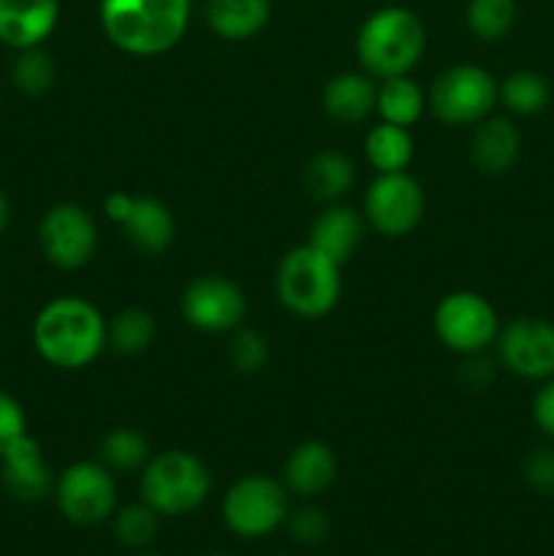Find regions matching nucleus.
<instances>
[{"mask_svg":"<svg viewBox=\"0 0 554 556\" xmlns=\"http://www.w3.org/2000/svg\"><path fill=\"white\" fill-rule=\"evenodd\" d=\"M228 358H231L234 369H239L244 375H253L259 369H264V364L269 362V345H266V340L259 331L242 329L228 342Z\"/></svg>","mask_w":554,"mask_h":556,"instance_id":"nucleus-31","label":"nucleus"},{"mask_svg":"<svg viewBox=\"0 0 554 556\" xmlns=\"http://www.w3.org/2000/svg\"><path fill=\"white\" fill-rule=\"evenodd\" d=\"M212 476L199 456L166 451L152 456L141 470V500L158 516L193 514L210 497Z\"/></svg>","mask_w":554,"mask_h":556,"instance_id":"nucleus-4","label":"nucleus"},{"mask_svg":"<svg viewBox=\"0 0 554 556\" xmlns=\"http://www.w3.org/2000/svg\"><path fill=\"white\" fill-rule=\"evenodd\" d=\"M521 152V134L511 119L492 117L476 125L470 141V161L483 174H505L514 168Z\"/></svg>","mask_w":554,"mask_h":556,"instance_id":"nucleus-16","label":"nucleus"},{"mask_svg":"<svg viewBox=\"0 0 554 556\" xmlns=\"http://www.w3.org/2000/svg\"><path fill=\"white\" fill-rule=\"evenodd\" d=\"M155 532L158 514L144 503V500L119 510L117 521H114V535H117V541L128 548H144L147 543H152Z\"/></svg>","mask_w":554,"mask_h":556,"instance_id":"nucleus-30","label":"nucleus"},{"mask_svg":"<svg viewBox=\"0 0 554 556\" xmlns=\"http://www.w3.org/2000/svg\"><path fill=\"white\" fill-rule=\"evenodd\" d=\"M54 497L58 508L71 525L92 527L101 525L106 516H112L117 503V489L106 465L98 462H76L65 467L63 476L54 483Z\"/></svg>","mask_w":554,"mask_h":556,"instance_id":"nucleus-9","label":"nucleus"},{"mask_svg":"<svg viewBox=\"0 0 554 556\" xmlns=\"http://www.w3.org/2000/svg\"><path fill=\"white\" fill-rule=\"evenodd\" d=\"M337 476L335 451L320 440H307L297 445L286 462V486L302 497H315L326 492Z\"/></svg>","mask_w":554,"mask_h":556,"instance_id":"nucleus-18","label":"nucleus"},{"mask_svg":"<svg viewBox=\"0 0 554 556\" xmlns=\"http://www.w3.org/2000/svg\"><path fill=\"white\" fill-rule=\"evenodd\" d=\"M0 476L11 497L22 503H38L52 492V470H49L43 451L30 434L16 440L3 456H0Z\"/></svg>","mask_w":554,"mask_h":556,"instance_id":"nucleus-15","label":"nucleus"},{"mask_svg":"<svg viewBox=\"0 0 554 556\" xmlns=\"http://www.w3.org/2000/svg\"><path fill=\"white\" fill-rule=\"evenodd\" d=\"M286 489L269 476H244L223 497V521L239 538H266L286 521Z\"/></svg>","mask_w":554,"mask_h":556,"instance_id":"nucleus-7","label":"nucleus"},{"mask_svg":"<svg viewBox=\"0 0 554 556\" xmlns=\"http://www.w3.org/2000/svg\"><path fill=\"white\" fill-rule=\"evenodd\" d=\"M9 220H11V206H9V199H5V193L0 190V233L9 228Z\"/></svg>","mask_w":554,"mask_h":556,"instance_id":"nucleus-37","label":"nucleus"},{"mask_svg":"<svg viewBox=\"0 0 554 556\" xmlns=\"http://www.w3.org/2000/svg\"><path fill=\"white\" fill-rule=\"evenodd\" d=\"M33 342L52 367L81 369L106 345V320L87 299L60 296L36 315Z\"/></svg>","mask_w":554,"mask_h":556,"instance_id":"nucleus-1","label":"nucleus"},{"mask_svg":"<svg viewBox=\"0 0 554 556\" xmlns=\"http://www.w3.org/2000/svg\"><path fill=\"white\" fill-rule=\"evenodd\" d=\"M190 20V0H101L109 41L128 54H163L177 47Z\"/></svg>","mask_w":554,"mask_h":556,"instance_id":"nucleus-2","label":"nucleus"},{"mask_svg":"<svg viewBox=\"0 0 554 556\" xmlns=\"http://www.w3.org/2000/svg\"><path fill=\"white\" fill-rule=\"evenodd\" d=\"M525 481L532 492L554 494V451L536 448L525 459Z\"/></svg>","mask_w":554,"mask_h":556,"instance_id":"nucleus-33","label":"nucleus"},{"mask_svg":"<svg viewBox=\"0 0 554 556\" xmlns=\"http://www.w3.org/2000/svg\"><path fill=\"white\" fill-rule=\"evenodd\" d=\"M244 309L248 304H244L239 286L221 275L196 277L182 293L185 320L193 329L212 331V334L239 329V324L244 320Z\"/></svg>","mask_w":554,"mask_h":556,"instance_id":"nucleus-12","label":"nucleus"},{"mask_svg":"<svg viewBox=\"0 0 554 556\" xmlns=\"http://www.w3.org/2000/svg\"><path fill=\"white\" fill-rule=\"evenodd\" d=\"M362 237L364 220L351 206H329V210L320 212L313 220L307 244L342 266L356 253Z\"/></svg>","mask_w":554,"mask_h":556,"instance_id":"nucleus-17","label":"nucleus"},{"mask_svg":"<svg viewBox=\"0 0 554 556\" xmlns=\"http://www.w3.org/2000/svg\"><path fill=\"white\" fill-rule=\"evenodd\" d=\"M435 331L440 342L462 356H478L500 334V320L492 304L473 291H454L435 309Z\"/></svg>","mask_w":554,"mask_h":556,"instance_id":"nucleus-8","label":"nucleus"},{"mask_svg":"<svg viewBox=\"0 0 554 556\" xmlns=\"http://www.w3.org/2000/svg\"><path fill=\"white\" fill-rule=\"evenodd\" d=\"M141 556H161V554H141Z\"/></svg>","mask_w":554,"mask_h":556,"instance_id":"nucleus-39","label":"nucleus"},{"mask_svg":"<svg viewBox=\"0 0 554 556\" xmlns=\"http://www.w3.org/2000/svg\"><path fill=\"white\" fill-rule=\"evenodd\" d=\"M155 340V320L144 309H125L106 326V342L117 353H141Z\"/></svg>","mask_w":554,"mask_h":556,"instance_id":"nucleus-27","label":"nucleus"},{"mask_svg":"<svg viewBox=\"0 0 554 556\" xmlns=\"http://www.w3.org/2000/svg\"><path fill=\"white\" fill-rule=\"evenodd\" d=\"M329 532V519L320 508H302L291 516V535L299 543H320Z\"/></svg>","mask_w":554,"mask_h":556,"instance_id":"nucleus-34","label":"nucleus"},{"mask_svg":"<svg viewBox=\"0 0 554 556\" xmlns=\"http://www.w3.org/2000/svg\"><path fill=\"white\" fill-rule=\"evenodd\" d=\"M427 30L411 9L386 5L367 16L356 36V58L369 76H402L421 60Z\"/></svg>","mask_w":554,"mask_h":556,"instance_id":"nucleus-3","label":"nucleus"},{"mask_svg":"<svg viewBox=\"0 0 554 556\" xmlns=\"http://www.w3.org/2000/svg\"><path fill=\"white\" fill-rule=\"evenodd\" d=\"M353 179L356 172L351 157L335 150L318 152L304 168V188L315 201H337L351 190Z\"/></svg>","mask_w":554,"mask_h":556,"instance_id":"nucleus-23","label":"nucleus"},{"mask_svg":"<svg viewBox=\"0 0 554 556\" xmlns=\"http://www.w3.org/2000/svg\"><path fill=\"white\" fill-rule=\"evenodd\" d=\"M206 556H228V554H206Z\"/></svg>","mask_w":554,"mask_h":556,"instance_id":"nucleus-38","label":"nucleus"},{"mask_svg":"<svg viewBox=\"0 0 554 556\" xmlns=\"http://www.w3.org/2000/svg\"><path fill=\"white\" fill-rule=\"evenodd\" d=\"M269 11V0H210L206 22L226 41H244L266 25Z\"/></svg>","mask_w":554,"mask_h":556,"instance_id":"nucleus-21","label":"nucleus"},{"mask_svg":"<svg viewBox=\"0 0 554 556\" xmlns=\"http://www.w3.org/2000/svg\"><path fill=\"white\" fill-rule=\"evenodd\" d=\"M375 96H378V85L373 76L345 71L326 81L324 109L337 123H362L375 112Z\"/></svg>","mask_w":554,"mask_h":556,"instance_id":"nucleus-19","label":"nucleus"},{"mask_svg":"<svg viewBox=\"0 0 554 556\" xmlns=\"http://www.w3.org/2000/svg\"><path fill=\"white\" fill-rule=\"evenodd\" d=\"M500 101V85L481 65H454L435 79L429 103L449 125H478Z\"/></svg>","mask_w":554,"mask_h":556,"instance_id":"nucleus-6","label":"nucleus"},{"mask_svg":"<svg viewBox=\"0 0 554 556\" xmlns=\"http://www.w3.org/2000/svg\"><path fill=\"white\" fill-rule=\"evenodd\" d=\"M27 434V418L20 402L11 394L0 391V456L11 448L20 438Z\"/></svg>","mask_w":554,"mask_h":556,"instance_id":"nucleus-32","label":"nucleus"},{"mask_svg":"<svg viewBox=\"0 0 554 556\" xmlns=\"http://www.w3.org/2000/svg\"><path fill=\"white\" fill-rule=\"evenodd\" d=\"M101 459L109 470H144L147 462L152 459L150 440L136 429H114L103 438Z\"/></svg>","mask_w":554,"mask_h":556,"instance_id":"nucleus-26","label":"nucleus"},{"mask_svg":"<svg viewBox=\"0 0 554 556\" xmlns=\"http://www.w3.org/2000/svg\"><path fill=\"white\" fill-rule=\"evenodd\" d=\"M364 215L375 231L386 237H405L424 215V190L411 174H378L364 195Z\"/></svg>","mask_w":554,"mask_h":556,"instance_id":"nucleus-10","label":"nucleus"},{"mask_svg":"<svg viewBox=\"0 0 554 556\" xmlns=\"http://www.w3.org/2000/svg\"><path fill=\"white\" fill-rule=\"evenodd\" d=\"M54 76H58V68L41 47L22 49L11 68V79L25 96H43L54 85Z\"/></svg>","mask_w":554,"mask_h":556,"instance_id":"nucleus-29","label":"nucleus"},{"mask_svg":"<svg viewBox=\"0 0 554 556\" xmlns=\"http://www.w3.org/2000/svg\"><path fill=\"white\" fill-rule=\"evenodd\" d=\"M375 112L383 123L411 128L424 114V92L407 74L380 79L378 96H375Z\"/></svg>","mask_w":554,"mask_h":556,"instance_id":"nucleus-22","label":"nucleus"},{"mask_svg":"<svg viewBox=\"0 0 554 556\" xmlns=\"http://www.w3.org/2000/svg\"><path fill=\"white\" fill-rule=\"evenodd\" d=\"M498 351L505 367L527 380L554 375V324L543 318H516L498 334Z\"/></svg>","mask_w":554,"mask_h":556,"instance_id":"nucleus-13","label":"nucleus"},{"mask_svg":"<svg viewBox=\"0 0 554 556\" xmlns=\"http://www.w3.org/2000/svg\"><path fill=\"white\" fill-rule=\"evenodd\" d=\"M340 264L310 244L293 248L277 266V296L299 318H320L340 299Z\"/></svg>","mask_w":554,"mask_h":556,"instance_id":"nucleus-5","label":"nucleus"},{"mask_svg":"<svg viewBox=\"0 0 554 556\" xmlns=\"http://www.w3.org/2000/svg\"><path fill=\"white\" fill-rule=\"evenodd\" d=\"M514 22V0H470V5H467V27L481 41H500L503 36H508Z\"/></svg>","mask_w":554,"mask_h":556,"instance_id":"nucleus-28","label":"nucleus"},{"mask_svg":"<svg viewBox=\"0 0 554 556\" xmlns=\"http://www.w3.org/2000/svg\"><path fill=\"white\" fill-rule=\"evenodd\" d=\"M60 20V0H0V43L16 49L41 47Z\"/></svg>","mask_w":554,"mask_h":556,"instance_id":"nucleus-14","label":"nucleus"},{"mask_svg":"<svg viewBox=\"0 0 554 556\" xmlns=\"http://www.w3.org/2000/svg\"><path fill=\"white\" fill-rule=\"evenodd\" d=\"M38 244L49 264L60 269H79L96 255V223L81 206L58 204L38 223Z\"/></svg>","mask_w":554,"mask_h":556,"instance_id":"nucleus-11","label":"nucleus"},{"mask_svg":"<svg viewBox=\"0 0 554 556\" xmlns=\"http://www.w3.org/2000/svg\"><path fill=\"white\" fill-rule=\"evenodd\" d=\"M130 206H134V195L123 193V190H114V193H109L106 201H103V210H106V217L112 223H119V226H123L125 217H128Z\"/></svg>","mask_w":554,"mask_h":556,"instance_id":"nucleus-36","label":"nucleus"},{"mask_svg":"<svg viewBox=\"0 0 554 556\" xmlns=\"http://www.w3.org/2000/svg\"><path fill=\"white\" fill-rule=\"evenodd\" d=\"M123 228L128 231V239L141 250V253H163L174 239V220L172 212L163 201L152 195H134L128 217Z\"/></svg>","mask_w":554,"mask_h":556,"instance_id":"nucleus-20","label":"nucleus"},{"mask_svg":"<svg viewBox=\"0 0 554 556\" xmlns=\"http://www.w3.org/2000/svg\"><path fill=\"white\" fill-rule=\"evenodd\" d=\"M549 98H552V87L536 71H516L500 81V101L508 112L521 114V117L543 112L549 106Z\"/></svg>","mask_w":554,"mask_h":556,"instance_id":"nucleus-25","label":"nucleus"},{"mask_svg":"<svg viewBox=\"0 0 554 556\" xmlns=\"http://www.w3.org/2000/svg\"><path fill=\"white\" fill-rule=\"evenodd\" d=\"M532 418H536L538 429L554 440V375L543 380V386L538 389L536 400H532Z\"/></svg>","mask_w":554,"mask_h":556,"instance_id":"nucleus-35","label":"nucleus"},{"mask_svg":"<svg viewBox=\"0 0 554 556\" xmlns=\"http://www.w3.org/2000/svg\"><path fill=\"white\" fill-rule=\"evenodd\" d=\"M367 161L378 174L405 172L413 157V136L400 125L380 123L367 134Z\"/></svg>","mask_w":554,"mask_h":556,"instance_id":"nucleus-24","label":"nucleus"}]
</instances>
